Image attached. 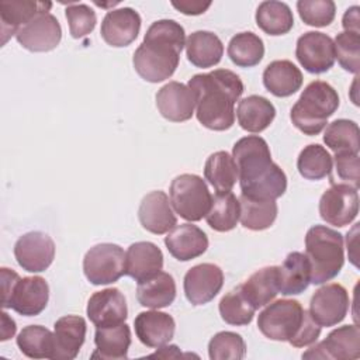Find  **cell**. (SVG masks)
Segmentation results:
<instances>
[{"label":"cell","instance_id":"6da1fadb","mask_svg":"<svg viewBox=\"0 0 360 360\" xmlns=\"http://www.w3.org/2000/svg\"><path fill=\"white\" fill-rule=\"evenodd\" d=\"M232 158L238 166L242 194L256 200H276L287 190V176L271 160L267 142L259 135H248L236 141Z\"/></svg>","mask_w":360,"mask_h":360},{"label":"cell","instance_id":"7a4b0ae2","mask_svg":"<svg viewBox=\"0 0 360 360\" xmlns=\"http://www.w3.org/2000/svg\"><path fill=\"white\" fill-rule=\"evenodd\" d=\"M195 97V115L212 131H226L235 122L233 105L243 93L240 77L228 69L194 75L188 84Z\"/></svg>","mask_w":360,"mask_h":360},{"label":"cell","instance_id":"3957f363","mask_svg":"<svg viewBox=\"0 0 360 360\" xmlns=\"http://www.w3.org/2000/svg\"><path fill=\"white\" fill-rule=\"evenodd\" d=\"M186 45L184 28L174 20H158L148 28L143 42L134 52L136 73L149 83L169 79L177 69Z\"/></svg>","mask_w":360,"mask_h":360},{"label":"cell","instance_id":"277c9868","mask_svg":"<svg viewBox=\"0 0 360 360\" xmlns=\"http://www.w3.org/2000/svg\"><path fill=\"white\" fill-rule=\"evenodd\" d=\"M305 256L311 267V283L323 284L335 278L345 263L343 235L325 225H314L305 235Z\"/></svg>","mask_w":360,"mask_h":360},{"label":"cell","instance_id":"5b68a950","mask_svg":"<svg viewBox=\"0 0 360 360\" xmlns=\"http://www.w3.org/2000/svg\"><path fill=\"white\" fill-rule=\"evenodd\" d=\"M338 91L326 82L314 80L292 105L290 117L297 129L305 135H318L328 124V118L339 107Z\"/></svg>","mask_w":360,"mask_h":360},{"label":"cell","instance_id":"8992f818","mask_svg":"<svg viewBox=\"0 0 360 360\" xmlns=\"http://www.w3.org/2000/svg\"><path fill=\"white\" fill-rule=\"evenodd\" d=\"M170 204L176 214L190 222L202 219L212 201L205 181L197 176L184 173L173 179L170 184Z\"/></svg>","mask_w":360,"mask_h":360},{"label":"cell","instance_id":"52a82bcc","mask_svg":"<svg viewBox=\"0 0 360 360\" xmlns=\"http://www.w3.org/2000/svg\"><path fill=\"white\" fill-rule=\"evenodd\" d=\"M304 316L305 309L297 300H277L259 314L257 328L271 340L290 342L300 330Z\"/></svg>","mask_w":360,"mask_h":360},{"label":"cell","instance_id":"ba28073f","mask_svg":"<svg viewBox=\"0 0 360 360\" xmlns=\"http://www.w3.org/2000/svg\"><path fill=\"white\" fill-rule=\"evenodd\" d=\"M83 273L94 285L118 281L125 274L124 249L115 243H98L90 248L83 259Z\"/></svg>","mask_w":360,"mask_h":360},{"label":"cell","instance_id":"9c48e42d","mask_svg":"<svg viewBox=\"0 0 360 360\" xmlns=\"http://www.w3.org/2000/svg\"><path fill=\"white\" fill-rule=\"evenodd\" d=\"M359 214L357 188L336 183L332 184L319 200L321 218L333 226H346Z\"/></svg>","mask_w":360,"mask_h":360},{"label":"cell","instance_id":"30bf717a","mask_svg":"<svg viewBox=\"0 0 360 360\" xmlns=\"http://www.w3.org/2000/svg\"><path fill=\"white\" fill-rule=\"evenodd\" d=\"M350 307L347 290L338 283L325 284L311 297L309 315L322 326H335L345 319Z\"/></svg>","mask_w":360,"mask_h":360},{"label":"cell","instance_id":"8fae6325","mask_svg":"<svg viewBox=\"0 0 360 360\" xmlns=\"http://www.w3.org/2000/svg\"><path fill=\"white\" fill-rule=\"evenodd\" d=\"M14 257L18 266L28 273L45 271L53 262L55 243L41 231L27 232L15 242Z\"/></svg>","mask_w":360,"mask_h":360},{"label":"cell","instance_id":"7c38bea8","mask_svg":"<svg viewBox=\"0 0 360 360\" xmlns=\"http://www.w3.org/2000/svg\"><path fill=\"white\" fill-rule=\"evenodd\" d=\"M295 56L307 72L315 75L325 73L335 63L333 39L318 31L304 32L297 39Z\"/></svg>","mask_w":360,"mask_h":360},{"label":"cell","instance_id":"4fadbf2b","mask_svg":"<svg viewBox=\"0 0 360 360\" xmlns=\"http://www.w3.org/2000/svg\"><path fill=\"white\" fill-rule=\"evenodd\" d=\"M48 300L49 285L44 277H22L15 283L1 307L3 309L11 308L24 316H37L46 308Z\"/></svg>","mask_w":360,"mask_h":360},{"label":"cell","instance_id":"5bb4252c","mask_svg":"<svg viewBox=\"0 0 360 360\" xmlns=\"http://www.w3.org/2000/svg\"><path fill=\"white\" fill-rule=\"evenodd\" d=\"M360 357V329L357 325H345L333 329L325 340L309 347L302 359L353 360Z\"/></svg>","mask_w":360,"mask_h":360},{"label":"cell","instance_id":"9a60e30c","mask_svg":"<svg viewBox=\"0 0 360 360\" xmlns=\"http://www.w3.org/2000/svg\"><path fill=\"white\" fill-rule=\"evenodd\" d=\"M224 273L221 267L212 263H201L191 267L183 281L184 294L190 304L204 305L212 301L221 291Z\"/></svg>","mask_w":360,"mask_h":360},{"label":"cell","instance_id":"2e32d148","mask_svg":"<svg viewBox=\"0 0 360 360\" xmlns=\"http://www.w3.org/2000/svg\"><path fill=\"white\" fill-rule=\"evenodd\" d=\"M15 39L31 52H48L59 45L62 28L53 14L42 13L25 24L15 34Z\"/></svg>","mask_w":360,"mask_h":360},{"label":"cell","instance_id":"e0dca14e","mask_svg":"<svg viewBox=\"0 0 360 360\" xmlns=\"http://www.w3.org/2000/svg\"><path fill=\"white\" fill-rule=\"evenodd\" d=\"M86 314L97 328L124 323L128 316L127 300L118 288H104L89 298Z\"/></svg>","mask_w":360,"mask_h":360},{"label":"cell","instance_id":"ac0fdd59","mask_svg":"<svg viewBox=\"0 0 360 360\" xmlns=\"http://www.w3.org/2000/svg\"><path fill=\"white\" fill-rule=\"evenodd\" d=\"M141 22V15L131 7L110 10L103 18L100 34L110 46H128L136 39Z\"/></svg>","mask_w":360,"mask_h":360},{"label":"cell","instance_id":"d6986e66","mask_svg":"<svg viewBox=\"0 0 360 360\" xmlns=\"http://www.w3.org/2000/svg\"><path fill=\"white\" fill-rule=\"evenodd\" d=\"M138 218L143 229L155 235H163L177 225V218L165 191L148 193L138 208Z\"/></svg>","mask_w":360,"mask_h":360},{"label":"cell","instance_id":"ffe728a7","mask_svg":"<svg viewBox=\"0 0 360 360\" xmlns=\"http://www.w3.org/2000/svg\"><path fill=\"white\" fill-rule=\"evenodd\" d=\"M156 107L163 118L172 122H183L193 117L195 97L188 86L169 82L156 93Z\"/></svg>","mask_w":360,"mask_h":360},{"label":"cell","instance_id":"44dd1931","mask_svg":"<svg viewBox=\"0 0 360 360\" xmlns=\"http://www.w3.org/2000/svg\"><path fill=\"white\" fill-rule=\"evenodd\" d=\"M52 7L51 1L34 0H3L0 3L1 44L4 45L11 35H15L25 24L42 13H48Z\"/></svg>","mask_w":360,"mask_h":360},{"label":"cell","instance_id":"7402d4cb","mask_svg":"<svg viewBox=\"0 0 360 360\" xmlns=\"http://www.w3.org/2000/svg\"><path fill=\"white\" fill-rule=\"evenodd\" d=\"M165 245L174 259L188 262L205 253L208 248V238L197 225L181 224L167 232V236H165Z\"/></svg>","mask_w":360,"mask_h":360},{"label":"cell","instance_id":"603a6c76","mask_svg":"<svg viewBox=\"0 0 360 360\" xmlns=\"http://www.w3.org/2000/svg\"><path fill=\"white\" fill-rule=\"evenodd\" d=\"M163 267V253L152 242H135L125 253V274L136 283L145 281Z\"/></svg>","mask_w":360,"mask_h":360},{"label":"cell","instance_id":"cb8c5ba5","mask_svg":"<svg viewBox=\"0 0 360 360\" xmlns=\"http://www.w3.org/2000/svg\"><path fill=\"white\" fill-rule=\"evenodd\" d=\"M139 342L148 347H160L174 336L176 322L172 315L159 311H145L134 321Z\"/></svg>","mask_w":360,"mask_h":360},{"label":"cell","instance_id":"d4e9b609","mask_svg":"<svg viewBox=\"0 0 360 360\" xmlns=\"http://www.w3.org/2000/svg\"><path fill=\"white\" fill-rule=\"evenodd\" d=\"M87 325L84 318L66 315L59 318L53 325L55 356L53 359L73 360L84 343Z\"/></svg>","mask_w":360,"mask_h":360},{"label":"cell","instance_id":"484cf974","mask_svg":"<svg viewBox=\"0 0 360 360\" xmlns=\"http://www.w3.org/2000/svg\"><path fill=\"white\" fill-rule=\"evenodd\" d=\"M263 84L273 96L288 97L301 89L302 73L291 60H273L263 72Z\"/></svg>","mask_w":360,"mask_h":360},{"label":"cell","instance_id":"4316f807","mask_svg":"<svg viewBox=\"0 0 360 360\" xmlns=\"http://www.w3.org/2000/svg\"><path fill=\"white\" fill-rule=\"evenodd\" d=\"M96 352L91 359L103 360H122L128 357V349L131 346V329L124 322L114 326L97 328L94 333Z\"/></svg>","mask_w":360,"mask_h":360},{"label":"cell","instance_id":"83f0119b","mask_svg":"<svg viewBox=\"0 0 360 360\" xmlns=\"http://www.w3.org/2000/svg\"><path fill=\"white\" fill-rule=\"evenodd\" d=\"M311 267L305 253L291 252L278 266V291L283 295H297L308 288Z\"/></svg>","mask_w":360,"mask_h":360},{"label":"cell","instance_id":"f1b7e54d","mask_svg":"<svg viewBox=\"0 0 360 360\" xmlns=\"http://www.w3.org/2000/svg\"><path fill=\"white\" fill-rule=\"evenodd\" d=\"M236 117L242 129L259 134L273 122L276 108L266 97L252 94L239 101Z\"/></svg>","mask_w":360,"mask_h":360},{"label":"cell","instance_id":"f546056e","mask_svg":"<svg viewBox=\"0 0 360 360\" xmlns=\"http://www.w3.org/2000/svg\"><path fill=\"white\" fill-rule=\"evenodd\" d=\"M186 53L191 65L197 68H212L224 55L222 41L211 31H194L186 39Z\"/></svg>","mask_w":360,"mask_h":360},{"label":"cell","instance_id":"4dcf8cb0","mask_svg":"<svg viewBox=\"0 0 360 360\" xmlns=\"http://www.w3.org/2000/svg\"><path fill=\"white\" fill-rule=\"evenodd\" d=\"M136 298L146 308L159 309L169 307L176 298L174 278L166 271H159L153 277L138 283Z\"/></svg>","mask_w":360,"mask_h":360},{"label":"cell","instance_id":"1f68e13d","mask_svg":"<svg viewBox=\"0 0 360 360\" xmlns=\"http://www.w3.org/2000/svg\"><path fill=\"white\" fill-rule=\"evenodd\" d=\"M246 300L259 309L276 298L278 291V266H267L255 271L239 285Z\"/></svg>","mask_w":360,"mask_h":360},{"label":"cell","instance_id":"d6a6232c","mask_svg":"<svg viewBox=\"0 0 360 360\" xmlns=\"http://www.w3.org/2000/svg\"><path fill=\"white\" fill-rule=\"evenodd\" d=\"M256 24L267 35H284L294 27V15L283 1H262L256 10Z\"/></svg>","mask_w":360,"mask_h":360},{"label":"cell","instance_id":"836d02e7","mask_svg":"<svg viewBox=\"0 0 360 360\" xmlns=\"http://www.w3.org/2000/svg\"><path fill=\"white\" fill-rule=\"evenodd\" d=\"M240 215L239 200L232 191L215 193L211 201V207L205 215L207 224L217 232L232 231Z\"/></svg>","mask_w":360,"mask_h":360},{"label":"cell","instance_id":"e575fe53","mask_svg":"<svg viewBox=\"0 0 360 360\" xmlns=\"http://www.w3.org/2000/svg\"><path fill=\"white\" fill-rule=\"evenodd\" d=\"M204 177L215 191H231L238 181L236 162L228 152L218 150L205 160Z\"/></svg>","mask_w":360,"mask_h":360},{"label":"cell","instance_id":"d590c367","mask_svg":"<svg viewBox=\"0 0 360 360\" xmlns=\"http://www.w3.org/2000/svg\"><path fill=\"white\" fill-rule=\"evenodd\" d=\"M240 224L250 231H264L277 218V202L274 200H256L240 194Z\"/></svg>","mask_w":360,"mask_h":360},{"label":"cell","instance_id":"8d00e7d4","mask_svg":"<svg viewBox=\"0 0 360 360\" xmlns=\"http://www.w3.org/2000/svg\"><path fill=\"white\" fill-rule=\"evenodd\" d=\"M17 346L30 359H53L55 335L41 325H28L17 336Z\"/></svg>","mask_w":360,"mask_h":360},{"label":"cell","instance_id":"74e56055","mask_svg":"<svg viewBox=\"0 0 360 360\" xmlns=\"http://www.w3.org/2000/svg\"><path fill=\"white\" fill-rule=\"evenodd\" d=\"M228 56L239 68L256 66L264 56V44L255 32H239L228 44Z\"/></svg>","mask_w":360,"mask_h":360},{"label":"cell","instance_id":"f35d334b","mask_svg":"<svg viewBox=\"0 0 360 360\" xmlns=\"http://www.w3.org/2000/svg\"><path fill=\"white\" fill-rule=\"evenodd\" d=\"M323 142L329 149L336 152L359 153L360 131L359 125L352 120H335L330 122L323 134Z\"/></svg>","mask_w":360,"mask_h":360},{"label":"cell","instance_id":"ab89813d","mask_svg":"<svg viewBox=\"0 0 360 360\" xmlns=\"http://www.w3.org/2000/svg\"><path fill=\"white\" fill-rule=\"evenodd\" d=\"M333 160L330 153L318 143L305 146L297 159V169L307 180H321L332 173Z\"/></svg>","mask_w":360,"mask_h":360},{"label":"cell","instance_id":"60d3db41","mask_svg":"<svg viewBox=\"0 0 360 360\" xmlns=\"http://www.w3.org/2000/svg\"><path fill=\"white\" fill-rule=\"evenodd\" d=\"M255 312L256 308L246 300L239 285L225 294L219 301L221 318L229 325H249L255 316Z\"/></svg>","mask_w":360,"mask_h":360},{"label":"cell","instance_id":"b9f144b4","mask_svg":"<svg viewBox=\"0 0 360 360\" xmlns=\"http://www.w3.org/2000/svg\"><path fill=\"white\" fill-rule=\"evenodd\" d=\"M245 354L246 343L235 332H218L208 343V356L211 360H240Z\"/></svg>","mask_w":360,"mask_h":360},{"label":"cell","instance_id":"7bdbcfd3","mask_svg":"<svg viewBox=\"0 0 360 360\" xmlns=\"http://www.w3.org/2000/svg\"><path fill=\"white\" fill-rule=\"evenodd\" d=\"M335 59L339 65L350 73L357 75L360 69V34L356 32H339L333 41Z\"/></svg>","mask_w":360,"mask_h":360},{"label":"cell","instance_id":"ee69618b","mask_svg":"<svg viewBox=\"0 0 360 360\" xmlns=\"http://www.w3.org/2000/svg\"><path fill=\"white\" fill-rule=\"evenodd\" d=\"M297 10L307 25L319 28L329 25L336 14V6L332 0H300Z\"/></svg>","mask_w":360,"mask_h":360},{"label":"cell","instance_id":"f6af8a7d","mask_svg":"<svg viewBox=\"0 0 360 360\" xmlns=\"http://www.w3.org/2000/svg\"><path fill=\"white\" fill-rule=\"evenodd\" d=\"M66 20L69 22V31L73 38H83L89 35L97 22L96 13L91 7L83 3H73L66 7Z\"/></svg>","mask_w":360,"mask_h":360},{"label":"cell","instance_id":"bcb514c9","mask_svg":"<svg viewBox=\"0 0 360 360\" xmlns=\"http://www.w3.org/2000/svg\"><path fill=\"white\" fill-rule=\"evenodd\" d=\"M359 153L336 152L335 153V174H329L330 184L343 183L359 188Z\"/></svg>","mask_w":360,"mask_h":360},{"label":"cell","instance_id":"7dc6e473","mask_svg":"<svg viewBox=\"0 0 360 360\" xmlns=\"http://www.w3.org/2000/svg\"><path fill=\"white\" fill-rule=\"evenodd\" d=\"M319 333H321V326L312 319V316L309 315V311L305 309L304 322H302L300 330L297 332V335L288 343L292 345L294 347L309 346L316 342V339L319 338Z\"/></svg>","mask_w":360,"mask_h":360},{"label":"cell","instance_id":"c3c4849f","mask_svg":"<svg viewBox=\"0 0 360 360\" xmlns=\"http://www.w3.org/2000/svg\"><path fill=\"white\" fill-rule=\"evenodd\" d=\"M172 6L179 10L180 13L186 14V15H200L202 13H205L210 6L211 1H197V0H180V1H172Z\"/></svg>","mask_w":360,"mask_h":360},{"label":"cell","instance_id":"681fc988","mask_svg":"<svg viewBox=\"0 0 360 360\" xmlns=\"http://www.w3.org/2000/svg\"><path fill=\"white\" fill-rule=\"evenodd\" d=\"M359 22H360V18H359V7H357V6H353V7L347 8L346 13L343 14V20H342V25H343L345 31L360 34Z\"/></svg>","mask_w":360,"mask_h":360},{"label":"cell","instance_id":"f907efd6","mask_svg":"<svg viewBox=\"0 0 360 360\" xmlns=\"http://www.w3.org/2000/svg\"><path fill=\"white\" fill-rule=\"evenodd\" d=\"M1 319H3V328H1V340H7L10 338L14 336L15 333V322L8 318V315L6 312L1 314Z\"/></svg>","mask_w":360,"mask_h":360},{"label":"cell","instance_id":"816d5d0a","mask_svg":"<svg viewBox=\"0 0 360 360\" xmlns=\"http://www.w3.org/2000/svg\"><path fill=\"white\" fill-rule=\"evenodd\" d=\"M181 353L179 350V347L176 345H170V346H162L159 350H156L153 354H150L149 357H180Z\"/></svg>","mask_w":360,"mask_h":360}]
</instances>
